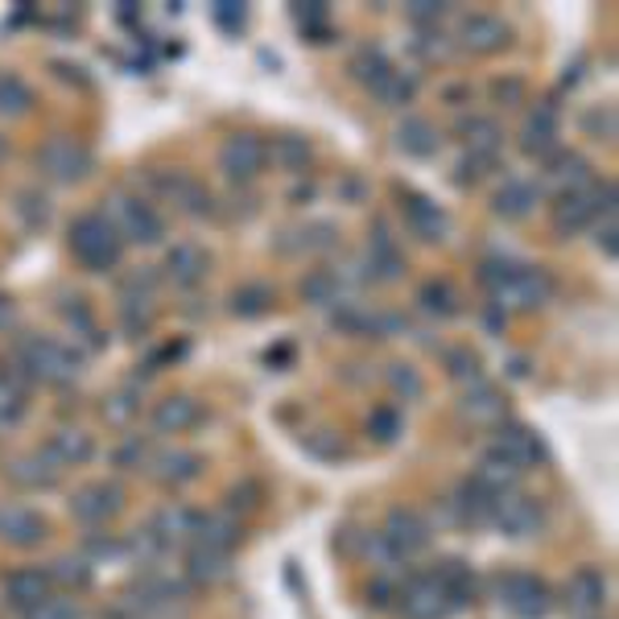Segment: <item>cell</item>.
<instances>
[{"instance_id": "cell-50", "label": "cell", "mask_w": 619, "mask_h": 619, "mask_svg": "<svg viewBox=\"0 0 619 619\" xmlns=\"http://www.w3.org/2000/svg\"><path fill=\"white\" fill-rule=\"evenodd\" d=\"M447 363H450V376H455V380H462V385L471 380V389H476V385H483V372H479V356H471V351H450Z\"/></svg>"}, {"instance_id": "cell-20", "label": "cell", "mask_w": 619, "mask_h": 619, "mask_svg": "<svg viewBox=\"0 0 619 619\" xmlns=\"http://www.w3.org/2000/svg\"><path fill=\"white\" fill-rule=\"evenodd\" d=\"M553 144H558V108L553 103H537V112L520 129V149L533 153V158H546Z\"/></svg>"}, {"instance_id": "cell-58", "label": "cell", "mask_w": 619, "mask_h": 619, "mask_svg": "<svg viewBox=\"0 0 619 619\" xmlns=\"http://www.w3.org/2000/svg\"><path fill=\"white\" fill-rule=\"evenodd\" d=\"M491 96L505 103V108H512V103L525 100V83H520V79H496V87H491Z\"/></svg>"}, {"instance_id": "cell-42", "label": "cell", "mask_w": 619, "mask_h": 619, "mask_svg": "<svg viewBox=\"0 0 619 619\" xmlns=\"http://www.w3.org/2000/svg\"><path fill=\"white\" fill-rule=\"evenodd\" d=\"M17 216L26 219L29 231H42L46 223H50V199L38 194V190H21V194H17Z\"/></svg>"}, {"instance_id": "cell-21", "label": "cell", "mask_w": 619, "mask_h": 619, "mask_svg": "<svg viewBox=\"0 0 619 619\" xmlns=\"http://www.w3.org/2000/svg\"><path fill=\"white\" fill-rule=\"evenodd\" d=\"M462 418L471 421V426H500L508 413V401L500 389H491V385H476V389H467V397L459 401Z\"/></svg>"}, {"instance_id": "cell-3", "label": "cell", "mask_w": 619, "mask_h": 619, "mask_svg": "<svg viewBox=\"0 0 619 619\" xmlns=\"http://www.w3.org/2000/svg\"><path fill=\"white\" fill-rule=\"evenodd\" d=\"M21 368L29 372V380H42V385H71L79 376V356L58 339H42V335H29L17 343L13 356Z\"/></svg>"}, {"instance_id": "cell-10", "label": "cell", "mask_w": 619, "mask_h": 619, "mask_svg": "<svg viewBox=\"0 0 619 619\" xmlns=\"http://www.w3.org/2000/svg\"><path fill=\"white\" fill-rule=\"evenodd\" d=\"M401 616L405 619H447L450 616V603L442 587H438V578L430 575H413L409 582L401 587Z\"/></svg>"}, {"instance_id": "cell-52", "label": "cell", "mask_w": 619, "mask_h": 619, "mask_svg": "<svg viewBox=\"0 0 619 619\" xmlns=\"http://www.w3.org/2000/svg\"><path fill=\"white\" fill-rule=\"evenodd\" d=\"M306 447L315 450V455H322V459H343L347 455V447L339 442V433H331V430H315L306 438Z\"/></svg>"}, {"instance_id": "cell-62", "label": "cell", "mask_w": 619, "mask_h": 619, "mask_svg": "<svg viewBox=\"0 0 619 619\" xmlns=\"http://www.w3.org/2000/svg\"><path fill=\"white\" fill-rule=\"evenodd\" d=\"M9 322H13V306H9V302H4V298H0V331H4Z\"/></svg>"}, {"instance_id": "cell-43", "label": "cell", "mask_w": 619, "mask_h": 619, "mask_svg": "<svg viewBox=\"0 0 619 619\" xmlns=\"http://www.w3.org/2000/svg\"><path fill=\"white\" fill-rule=\"evenodd\" d=\"M351 71H356V79H360V83H368L376 91V87H380L392 74V67H389V58L380 54V50H363V54L351 62Z\"/></svg>"}, {"instance_id": "cell-16", "label": "cell", "mask_w": 619, "mask_h": 619, "mask_svg": "<svg viewBox=\"0 0 619 619\" xmlns=\"http://www.w3.org/2000/svg\"><path fill=\"white\" fill-rule=\"evenodd\" d=\"M496 450H500L508 462H517L520 471H529V467H541V462H546V442H541L529 426H508V421H500Z\"/></svg>"}, {"instance_id": "cell-44", "label": "cell", "mask_w": 619, "mask_h": 619, "mask_svg": "<svg viewBox=\"0 0 619 619\" xmlns=\"http://www.w3.org/2000/svg\"><path fill=\"white\" fill-rule=\"evenodd\" d=\"M413 91H418V79H413V74H405V71H392L385 83L376 87V96L389 103V108H401V103H409V100H413Z\"/></svg>"}, {"instance_id": "cell-24", "label": "cell", "mask_w": 619, "mask_h": 619, "mask_svg": "<svg viewBox=\"0 0 619 619\" xmlns=\"http://www.w3.org/2000/svg\"><path fill=\"white\" fill-rule=\"evenodd\" d=\"M42 450L58 462V467H83V462L96 455V442H91V433H87V430H74V426H67V430L50 433V442H46Z\"/></svg>"}, {"instance_id": "cell-11", "label": "cell", "mask_w": 619, "mask_h": 619, "mask_svg": "<svg viewBox=\"0 0 619 619\" xmlns=\"http://www.w3.org/2000/svg\"><path fill=\"white\" fill-rule=\"evenodd\" d=\"M124 508V488L120 483H87L71 496V517L83 520V525H103V520H112L116 512Z\"/></svg>"}, {"instance_id": "cell-17", "label": "cell", "mask_w": 619, "mask_h": 619, "mask_svg": "<svg viewBox=\"0 0 619 619\" xmlns=\"http://www.w3.org/2000/svg\"><path fill=\"white\" fill-rule=\"evenodd\" d=\"M0 541L33 549L38 541H46V520L26 505H0Z\"/></svg>"}, {"instance_id": "cell-41", "label": "cell", "mask_w": 619, "mask_h": 619, "mask_svg": "<svg viewBox=\"0 0 619 619\" xmlns=\"http://www.w3.org/2000/svg\"><path fill=\"white\" fill-rule=\"evenodd\" d=\"M273 306V289L269 286H244V289H236V298H231V310L240 318H257L264 315Z\"/></svg>"}, {"instance_id": "cell-51", "label": "cell", "mask_w": 619, "mask_h": 619, "mask_svg": "<svg viewBox=\"0 0 619 619\" xmlns=\"http://www.w3.org/2000/svg\"><path fill=\"white\" fill-rule=\"evenodd\" d=\"M298 236H302V240H298V248H310V252L335 248V240H339V231H335V223H310V228H302Z\"/></svg>"}, {"instance_id": "cell-7", "label": "cell", "mask_w": 619, "mask_h": 619, "mask_svg": "<svg viewBox=\"0 0 619 619\" xmlns=\"http://www.w3.org/2000/svg\"><path fill=\"white\" fill-rule=\"evenodd\" d=\"M38 170L50 178V182H79L91 173V149L83 141H74V137H50V141L38 149Z\"/></svg>"}, {"instance_id": "cell-38", "label": "cell", "mask_w": 619, "mask_h": 619, "mask_svg": "<svg viewBox=\"0 0 619 619\" xmlns=\"http://www.w3.org/2000/svg\"><path fill=\"white\" fill-rule=\"evenodd\" d=\"M269 158H273L277 170L302 173L306 166H310V144H306V137H277L273 149H269Z\"/></svg>"}, {"instance_id": "cell-57", "label": "cell", "mask_w": 619, "mask_h": 619, "mask_svg": "<svg viewBox=\"0 0 619 619\" xmlns=\"http://www.w3.org/2000/svg\"><path fill=\"white\" fill-rule=\"evenodd\" d=\"M211 13H216V21L223 29H240V26H244V17H248L244 4H231V0H219Z\"/></svg>"}, {"instance_id": "cell-35", "label": "cell", "mask_w": 619, "mask_h": 619, "mask_svg": "<svg viewBox=\"0 0 619 619\" xmlns=\"http://www.w3.org/2000/svg\"><path fill=\"white\" fill-rule=\"evenodd\" d=\"M462 137H467V149H471V158L476 161H491L500 153V144H505V132L496 129L491 120H467L462 124Z\"/></svg>"}, {"instance_id": "cell-25", "label": "cell", "mask_w": 619, "mask_h": 619, "mask_svg": "<svg viewBox=\"0 0 619 619\" xmlns=\"http://www.w3.org/2000/svg\"><path fill=\"white\" fill-rule=\"evenodd\" d=\"M520 471L517 462H508L500 450L491 447L483 459H479V467H476V483L483 491H491V496H505V491H517V483H520Z\"/></svg>"}, {"instance_id": "cell-47", "label": "cell", "mask_w": 619, "mask_h": 619, "mask_svg": "<svg viewBox=\"0 0 619 619\" xmlns=\"http://www.w3.org/2000/svg\"><path fill=\"white\" fill-rule=\"evenodd\" d=\"M401 413L392 409V405H380L372 409V418H368V433H372L376 442H397V433H401Z\"/></svg>"}, {"instance_id": "cell-30", "label": "cell", "mask_w": 619, "mask_h": 619, "mask_svg": "<svg viewBox=\"0 0 619 619\" xmlns=\"http://www.w3.org/2000/svg\"><path fill=\"white\" fill-rule=\"evenodd\" d=\"M161 187L170 190V199L178 202V207H182L187 216H199L202 219V216H211V211H216L211 194H207V190H202L194 178H187V173H166V178H161Z\"/></svg>"}, {"instance_id": "cell-4", "label": "cell", "mask_w": 619, "mask_h": 619, "mask_svg": "<svg viewBox=\"0 0 619 619\" xmlns=\"http://www.w3.org/2000/svg\"><path fill=\"white\" fill-rule=\"evenodd\" d=\"M599 216H616V182H607V187H578L570 190V194H558V202H553V228L562 231V236H570V231L587 228V223H595Z\"/></svg>"}, {"instance_id": "cell-55", "label": "cell", "mask_w": 619, "mask_h": 619, "mask_svg": "<svg viewBox=\"0 0 619 619\" xmlns=\"http://www.w3.org/2000/svg\"><path fill=\"white\" fill-rule=\"evenodd\" d=\"M257 505H260V483H252V479H244V483H236V488L228 491V512H236V508L252 512Z\"/></svg>"}, {"instance_id": "cell-33", "label": "cell", "mask_w": 619, "mask_h": 619, "mask_svg": "<svg viewBox=\"0 0 619 619\" xmlns=\"http://www.w3.org/2000/svg\"><path fill=\"white\" fill-rule=\"evenodd\" d=\"M187 575L194 578V582H219V578L231 575V553H223V549H202L194 546L187 558Z\"/></svg>"}, {"instance_id": "cell-15", "label": "cell", "mask_w": 619, "mask_h": 619, "mask_svg": "<svg viewBox=\"0 0 619 619\" xmlns=\"http://www.w3.org/2000/svg\"><path fill=\"white\" fill-rule=\"evenodd\" d=\"M50 595H54V582H50V575L38 570V566H21V570H13V575L4 578V599L13 607H21L26 616L33 607H42Z\"/></svg>"}, {"instance_id": "cell-22", "label": "cell", "mask_w": 619, "mask_h": 619, "mask_svg": "<svg viewBox=\"0 0 619 619\" xmlns=\"http://www.w3.org/2000/svg\"><path fill=\"white\" fill-rule=\"evenodd\" d=\"M149 471H153V479L166 483V488H182L190 479H199L202 459L194 450H161V455H153Z\"/></svg>"}, {"instance_id": "cell-9", "label": "cell", "mask_w": 619, "mask_h": 619, "mask_svg": "<svg viewBox=\"0 0 619 619\" xmlns=\"http://www.w3.org/2000/svg\"><path fill=\"white\" fill-rule=\"evenodd\" d=\"M269 161V144L260 141L257 132H236L219 149V170L228 173L231 182H252Z\"/></svg>"}, {"instance_id": "cell-19", "label": "cell", "mask_w": 619, "mask_h": 619, "mask_svg": "<svg viewBox=\"0 0 619 619\" xmlns=\"http://www.w3.org/2000/svg\"><path fill=\"white\" fill-rule=\"evenodd\" d=\"M4 476L13 479L17 488H29V491H42V488H54L58 476H62V467H58L46 450H33V455H21L4 467Z\"/></svg>"}, {"instance_id": "cell-59", "label": "cell", "mask_w": 619, "mask_h": 619, "mask_svg": "<svg viewBox=\"0 0 619 619\" xmlns=\"http://www.w3.org/2000/svg\"><path fill=\"white\" fill-rule=\"evenodd\" d=\"M141 459H144L141 438H132V442H124V447L116 450V467H141Z\"/></svg>"}, {"instance_id": "cell-8", "label": "cell", "mask_w": 619, "mask_h": 619, "mask_svg": "<svg viewBox=\"0 0 619 619\" xmlns=\"http://www.w3.org/2000/svg\"><path fill=\"white\" fill-rule=\"evenodd\" d=\"M108 219L120 231V240H132V244H161V236H166V223L153 211V202L132 199V194H116Z\"/></svg>"}, {"instance_id": "cell-39", "label": "cell", "mask_w": 619, "mask_h": 619, "mask_svg": "<svg viewBox=\"0 0 619 619\" xmlns=\"http://www.w3.org/2000/svg\"><path fill=\"white\" fill-rule=\"evenodd\" d=\"M50 582H62V587H71V591H87L91 587V562L87 558H58L54 570H46Z\"/></svg>"}, {"instance_id": "cell-32", "label": "cell", "mask_w": 619, "mask_h": 619, "mask_svg": "<svg viewBox=\"0 0 619 619\" xmlns=\"http://www.w3.org/2000/svg\"><path fill=\"white\" fill-rule=\"evenodd\" d=\"M397 144L413 158H433L438 153V129L421 116H405L401 129H397Z\"/></svg>"}, {"instance_id": "cell-14", "label": "cell", "mask_w": 619, "mask_h": 619, "mask_svg": "<svg viewBox=\"0 0 619 619\" xmlns=\"http://www.w3.org/2000/svg\"><path fill=\"white\" fill-rule=\"evenodd\" d=\"M607 603V578L591 566H582L570 582H566V607H570V616L578 619H595L603 611Z\"/></svg>"}, {"instance_id": "cell-18", "label": "cell", "mask_w": 619, "mask_h": 619, "mask_svg": "<svg viewBox=\"0 0 619 619\" xmlns=\"http://www.w3.org/2000/svg\"><path fill=\"white\" fill-rule=\"evenodd\" d=\"M199 517L202 512H194V508H182V505H166L153 517V525H149V533L158 537L161 549H173V546H187V541H194V533H199Z\"/></svg>"}, {"instance_id": "cell-60", "label": "cell", "mask_w": 619, "mask_h": 619, "mask_svg": "<svg viewBox=\"0 0 619 619\" xmlns=\"http://www.w3.org/2000/svg\"><path fill=\"white\" fill-rule=\"evenodd\" d=\"M409 17H413V21H438V17H442V4L418 0V4H409Z\"/></svg>"}, {"instance_id": "cell-54", "label": "cell", "mask_w": 619, "mask_h": 619, "mask_svg": "<svg viewBox=\"0 0 619 619\" xmlns=\"http://www.w3.org/2000/svg\"><path fill=\"white\" fill-rule=\"evenodd\" d=\"M389 380H392V389L405 392V397H421V376L409 368V363H392L389 368Z\"/></svg>"}, {"instance_id": "cell-61", "label": "cell", "mask_w": 619, "mask_h": 619, "mask_svg": "<svg viewBox=\"0 0 619 619\" xmlns=\"http://www.w3.org/2000/svg\"><path fill=\"white\" fill-rule=\"evenodd\" d=\"M599 248H603L607 257L616 260V219H607V228L599 231Z\"/></svg>"}, {"instance_id": "cell-34", "label": "cell", "mask_w": 619, "mask_h": 619, "mask_svg": "<svg viewBox=\"0 0 619 619\" xmlns=\"http://www.w3.org/2000/svg\"><path fill=\"white\" fill-rule=\"evenodd\" d=\"M533 202H537V187H529V182H505V187L496 190V216H505V219H525L529 211H533Z\"/></svg>"}, {"instance_id": "cell-1", "label": "cell", "mask_w": 619, "mask_h": 619, "mask_svg": "<svg viewBox=\"0 0 619 619\" xmlns=\"http://www.w3.org/2000/svg\"><path fill=\"white\" fill-rule=\"evenodd\" d=\"M483 286L491 289V298L500 310H537V306L549 302L553 293V281H549L546 269H533V264H500V260H488L483 264Z\"/></svg>"}, {"instance_id": "cell-45", "label": "cell", "mask_w": 619, "mask_h": 619, "mask_svg": "<svg viewBox=\"0 0 619 619\" xmlns=\"http://www.w3.org/2000/svg\"><path fill=\"white\" fill-rule=\"evenodd\" d=\"M372 269L385 277V281H392V277L401 273V252L392 248V240L385 231H376V240H372Z\"/></svg>"}, {"instance_id": "cell-28", "label": "cell", "mask_w": 619, "mask_h": 619, "mask_svg": "<svg viewBox=\"0 0 619 619\" xmlns=\"http://www.w3.org/2000/svg\"><path fill=\"white\" fill-rule=\"evenodd\" d=\"M405 219L418 231L421 240H447V216L438 211V202L421 199V194H405Z\"/></svg>"}, {"instance_id": "cell-63", "label": "cell", "mask_w": 619, "mask_h": 619, "mask_svg": "<svg viewBox=\"0 0 619 619\" xmlns=\"http://www.w3.org/2000/svg\"><path fill=\"white\" fill-rule=\"evenodd\" d=\"M4 153H9V141H4V137H0V161H4Z\"/></svg>"}, {"instance_id": "cell-36", "label": "cell", "mask_w": 619, "mask_h": 619, "mask_svg": "<svg viewBox=\"0 0 619 619\" xmlns=\"http://www.w3.org/2000/svg\"><path fill=\"white\" fill-rule=\"evenodd\" d=\"M491 491H483L476 483V479H467L459 488V496H455V508H459L462 520H471V525H483V520H491Z\"/></svg>"}, {"instance_id": "cell-23", "label": "cell", "mask_w": 619, "mask_h": 619, "mask_svg": "<svg viewBox=\"0 0 619 619\" xmlns=\"http://www.w3.org/2000/svg\"><path fill=\"white\" fill-rule=\"evenodd\" d=\"M202 409L194 397H187V392H178V397H166V401H158V409H153V430L158 433H187L190 426H199Z\"/></svg>"}, {"instance_id": "cell-49", "label": "cell", "mask_w": 619, "mask_h": 619, "mask_svg": "<svg viewBox=\"0 0 619 619\" xmlns=\"http://www.w3.org/2000/svg\"><path fill=\"white\" fill-rule=\"evenodd\" d=\"M582 129L599 137V141H616V108L611 103H599L595 112L582 116Z\"/></svg>"}, {"instance_id": "cell-2", "label": "cell", "mask_w": 619, "mask_h": 619, "mask_svg": "<svg viewBox=\"0 0 619 619\" xmlns=\"http://www.w3.org/2000/svg\"><path fill=\"white\" fill-rule=\"evenodd\" d=\"M71 252L79 257L83 269L91 273H108L120 264V252H124V240L120 231L112 228V219L100 216V211H87L71 223Z\"/></svg>"}, {"instance_id": "cell-27", "label": "cell", "mask_w": 619, "mask_h": 619, "mask_svg": "<svg viewBox=\"0 0 619 619\" xmlns=\"http://www.w3.org/2000/svg\"><path fill=\"white\" fill-rule=\"evenodd\" d=\"M207 264H211V260H207V252H202L199 244H173L170 257H166V273H170L173 286L190 289L207 277Z\"/></svg>"}, {"instance_id": "cell-29", "label": "cell", "mask_w": 619, "mask_h": 619, "mask_svg": "<svg viewBox=\"0 0 619 619\" xmlns=\"http://www.w3.org/2000/svg\"><path fill=\"white\" fill-rule=\"evenodd\" d=\"M236 541H240V520H236V512H211V517H199L194 546L223 549V553H231V546H236Z\"/></svg>"}, {"instance_id": "cell-40", "label": "cell", "mask_w": 619, "mask_h": 619, "mask_svg": "<svg viewBox=\"0 0 619 619\" xmlns=\"http://www.w3.org/2000/svg\"><path fill=\"white\" fill-rule=\"evenodd\" d=\"M418 302H421V310H430V315H438V318L459 315V293H455L447 281H430V286L418 293Z\"/></svg>"}, {"instance_id": "cell-31", "label": "cell", "mask_w": 619, "mask_h": 619, "mask_svg": "<svg viewBox=\"0 0 619 619\" xmlns=\"http://www.w3.org/2000/svg\"><path fill=\"white\" fill-rule=\"evenodd\" d=\"M591 173H587V161L578 153H553L546 166V187H553L558 194H570V190L587 187Z\"/></svg>"}, {"instance_id": "cell-6", "label": "cell", "mask_w": 619, "mask_h": 619, "mask_svg": "<svg viewBox=\"0 0 619 619\" xmlns=\"http://www.w3.org/2000/svg\"><path fill=\"white\" fill-rule=\"evenodd\" d=\"M376 537H380V549L389 553L392 562H409V558H418L421 549L430 546V525L413 508H392Z\"/></svg>"}, {"instance_id": "cell-53", "label": "cell", "mask_w": 619, "mask_h": 619, "mask_svg": "<svg viewBox=\"0 0 619 619\" xmlns=\"http://www.w3.org/2000/svg\"><path fill=\"white\" fill-rule=\"evenodd\" d=\"M26 619H79V607H74L71 599H54V595H50V599H46L42 607H33Z\"/></svg>"}, {"instance_id": "cell-48", "label": "cell", "mask_w": 619, "mask_h": 619, "mask_svg": "<svg viewBox=\"0 0 619 619\" xmlns=\"http://www.w3.org/2000/svg\"><path fill=\"white\" fill-rule=\"evenodd\" d=\"M302 293H306V298H310V302H318V306L339 302V277H335V273H327V269H318V273H310V277H306Z\"/></svg>"}, {"instance_id": "cell-5", "label": "cell", "mask_w": 619, "mask_h": 619, "mask_svg": "<svg viewBox=\"0 0 619 619\" xmlns=\"http://www.w3.org/2000/svg\"><path fill=\"white\" fill-rule=\"evenodd\" d=\"M496 599H500L508 616L517 619H546L549 607H553L549 587L529 570H508V575L496 578Z\"/></svg>"}, {"instance_id": "cell-37", "label": "cell", "mask_w": 619, "mask_h": 619, "mask_svg": "<svg viewBox=\"0 0 619 619\" xmlns=\"http://www.w3.org/2000/svg\"><path fill=\"white\" fill-rule=\"evenodd\" d=\"M33 108V91L21 74L0 71V116H26Z\"/></svg>"}, {"instance_id": "cell-13", "label": "cell", "mask_w": 619, "mask_h": 619, "mask_svg": "<svg viewBox=\"0 0 619 619\" xmlns=\"http://www.w3.org/2000/svg\"><path fill=\"white\" fill-rule=\"evenodd\" d=\"M459 42H462V50H471V54H500V50L512 42V29L491 13H467L459 21Z\"/></svg>"}, {"instance_id": "cell-56", "label": "cell", "mask_w": 619, "mask_h": 619, "mask_svg": "<svg viewBox=\"0 0 619 619\" xmlns=\"http://www.w3.org/2000/svg\"><path fill=\"white\" fill-rule=\"evenodd\" d=\"M137 409H141V405L132 401V392H120V397H112V401L103 405V418L112 421V426H124V421H129Z\"/></svg>"}, {"instance_id": "cell-12", "label": "cell", "mask_w": 619, "mask_h": 619, "mask_svg": "<svg viewBox=\"0 0 619 619\" xmlns=\"http://www.w3.org/2000/svg\"><path fill=\"white\" fill-rule=\"evenodd\" d=\"M491 525H500L508 537H533L541 529V508L520 491H505L491 500Z\"/></svg>"}, {"instance_id": "cell-26", "label": "cell", "mask_w": 619, "mask_h": 619, "mask_svg": "<svg viewBox=\"0 0 619 619\" xmlns=\"http://www.w3.org/2000/svg\"><path fill=\"white\" fill-rule=\"evenodd\" d=\"M433 578H438V587H442V595H447L450 611L476 603V575H471V566L467 562L450 558V562H442L438 570H433Z\"/></svg>"}, {"instance_id": "cell-46", "label": "cell", "mask_w": 619, "mask_h": 619, "mask_svg": "<svg viewBox=\"0 0 619 619\" xmlns=\"http://www.w3.org/2000/svg\"><path fill=\"white\" fill-rule=\"evenodd\" d=\"M21 418H26V389L0 376V426H17Z\"/></svg>"}]
</instances>
